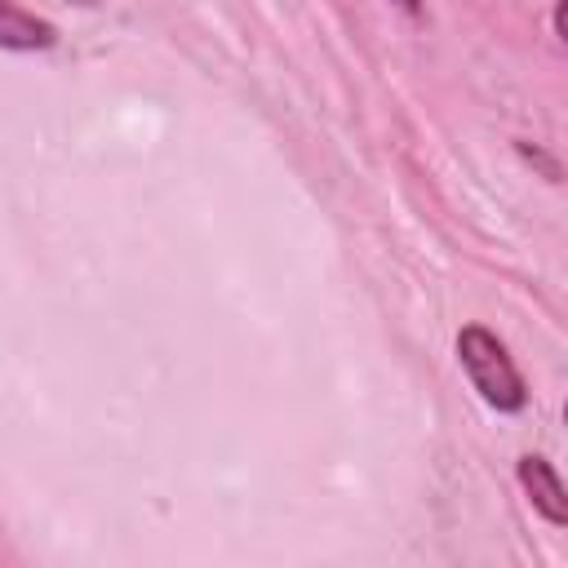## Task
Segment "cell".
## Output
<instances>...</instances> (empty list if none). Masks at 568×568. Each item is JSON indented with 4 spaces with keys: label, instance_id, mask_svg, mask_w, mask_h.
Masks as SVG:
<instances>
[{
    "label": "cell",
    "instance_id": "6da1fadb",
    "mask_svg": "<svg viewBox=\"0 0 568 568\" xmlns=\"http://www.w3.org/2000/svg\"><path fill=\"white\" fill-rule=\"evenodd\" d=\"M457 359L470 377V386L479 390V399L497 413H519L528 404L524 377L515 368V359L506 355V346L497 342V333H488L484 324H466L457 333Z\"/></svg>",
    "mask_w": 568,
    "mask_h": 568
},
{
    "label": "cell",
    "instance_id": "7a4b0ae2",
    "mask_svg": "<svg viewBox=\"0 0 568 568\" xmlns=\"http://www.w3.org/2000/svg\"><path fill=\"white\" fill-rule=\"evenodd\" d=\"M519 484H524L528 501L541 510L546 524H555V528L568 524V493H564L559 470L546 457H537V453L532 457H519Z\"/></svg>",
    "mask_w": 568,
    "mask_h": 568
},
{
    "label": "cell",
    "instance_id": "3957f363",
    "mask_svg": "<svg viewBox=\"0 0 568 568\" xmlns=\"http://www.w3.org/2000/svg\"><path fill=\"white\" fill-rule=\"evenodd\" d=\"M58 44V27L49 18H36L18 0H0V49L9 53H44Z\"/></svg>",
    "mask_w": 568,
    "mask_h": 568
},
{
    "label": "cell",
    "instance_id": "277c9868",
    "mask_svg": "<svg viewBox=\"0 0 568 568\" xmlns=\"http://www.w3.org/2000/svg\"><path fill=\"white\" fill-rule=\"evenodd\" d=\"M395 4H399V9H404V13H413V18H417V13H422V0H395Z\"/></svg>",
    "mask_w": 568,
    "mask_h": 568
},
{
    "label": "cell",
    "instance_id": "5b68a950",
    "mask_svg": "<svg viewBox=\"0 0 568 568\" xmlns=\"http://www.w3.org/2000/svg\"><path fill=\"white\" fill-rule=\"evenodd\" d=\"M80 4H93V0H80Z\"/></svg>",
    "mask_w": 568,
    "mask_h": 568
}]
</instances>
